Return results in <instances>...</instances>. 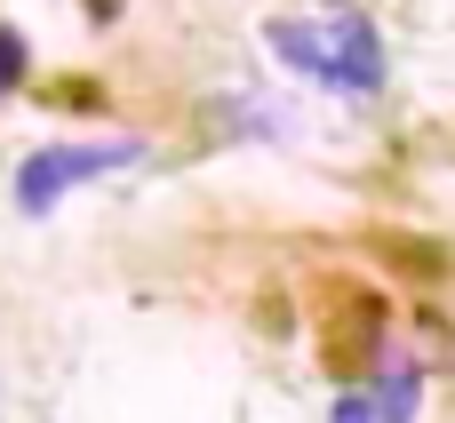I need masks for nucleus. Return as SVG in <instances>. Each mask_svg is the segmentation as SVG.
I'll use <instances>...</instances> for the list:
<instances>
[{"label":"nucleus","instance_id":"obj_4","mask_svg":"<svg viewBox=\"0 0 455 423\" xmlns=\"http://www.w3.org/2000/svg\"><path fill=\"white\" fill-rule=\"evenodd\" d=\"M16 80H24V40H16V32H0V96H8Z\"/></svg>","mask_w":455,"mask_h":423},{"label":"nucleus","instance_id":"obj_3","mask_svg":"<svg viewBox=\"0 0 455 423\" xmlns=\"http://www.w3.org/2000/svg\"><path fill=\"white\" fill-rule=\"evenodd\" d=\"M416 408H424V376L416 368H384L368 392H344L328 423H416Z\"/></svg>","mask_w":455,"mask_h":423},{"label":"nucleus","instance_id":"obj_1","mask_svg":"<svg viewBox=\"0 0 455 423\" xmlns=\"http://www.w3.org/2000/svg\"><path fill=\"white\" fill-rule=\"evenodd\" d=\"M264 48H272L288 72L336 88V96H376V88H384V40H376V24H368L360 8H336V16H280V24H264Z\"/></svg>","mask_w":455,"mask_h":423},{"label":"nucleus","instance_id":"obj_2","mask_svg":"<svg viewBox=\"0 0 455 423\" xmlns=\"http://www.w3.org/2000/svg\"><path fill=\"white\" fill-rule=\"evenodd\" d=\"M136 160H144L136 136H112V144H48V152H32V160L16 168V208H24V216H48L72 184H96V176L136 168Z\"/></svg>","mask_w":455,"mask_h":423}]
</instances>
